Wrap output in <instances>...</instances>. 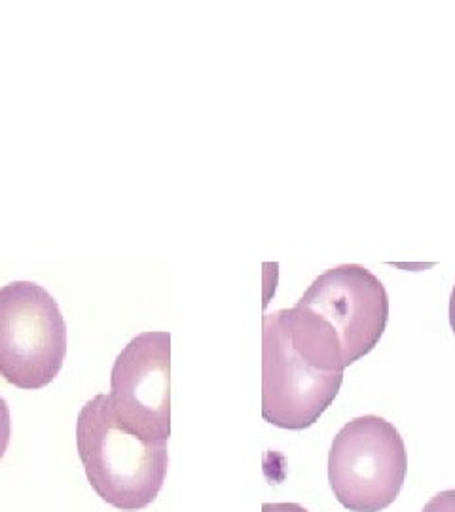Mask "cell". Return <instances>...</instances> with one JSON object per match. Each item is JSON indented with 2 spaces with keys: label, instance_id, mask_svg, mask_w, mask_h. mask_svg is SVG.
<instances>
[{
  "label": "cell",
  "instance_id": "obj_3",
  "mask_svg": "<svg viewBox=\"0 0 455 512\" xmlns=\"http://www.w3.org/2000/svg\"><path fill=\"white\" fill-rule=\"evenodd\" d=\"M67 357V323L52 294L33 281L0 289V376L19 389L52 384Z\"/></svg>",
  "mask_w": 455,
  "mask_h": 512
},
{
  "label": "cell",
  "instance_id": "obj_5",
  "mask_svg": "<svg viewBox=\"0 0 455 512\" xmlns=\"http://www.w3.org/2000/svg\"><path fill=\"white\" fill-rule=\"evenodd\" d=\"M344 372L306 363L273 311L262 321V416L281 429H308L336 399Z\"/></svg>",
  "mask_w": 455,
  "mask_h": 512
},
{
  "label": "cell",
  "instance_id": "obj_9",
  "mask_svg": "<svg viewBox=\"0 0 455 512\" xmlns=\"http://www.w3.org/2000/svg\"><path fill=\"white\" fill-rule=\"evenodd\" d=\"M262 512H310L298 503H264Z\"/></svg>",
  "mask_w": 455,
  "mask_h": 512
},
{
  "label": "cell",
  "instance_id": "obj_4",
  "mask_svg": "<svg viewBox=\"0 0 455 512\" xmlns=\"http://www.w3.org/2000/svg\"><path fill=\"white\" fill-rule=\"evenodd\" d=\"M408 473L401 433L380 416L349 421L328 454V482L351 512H380L395 503Z\"/></svg>",
  "mask_w": 455,
  "mask_h": 512
},
{
  "label": "cell",
  "instance_id": "obj_10",
  "mask_svg": "<svg viewBox=\"0 0 455 512\" xmlns=\"http://www.w3.org/2000/svg\"><path fill=\"white\" fill-rule=\"evenodd\" d=\"M450 323H452V329L455 332V289L452 293V302H450Z\"/></svg>",
  "mask_w": 455,
  "mask_h": 512
},
{
  "label": "cell",
  "instance_id": "obj_7",
  "mask_svg": "<svg viewBox=\"0 0 455 512\" xmlns=\"http://www.w3.org/2000/svg\"><path fill=\"white\" fill-rule=\"evenodd\" d=\"M12 435V418H10V406L6 399L0 397V459L6 456L8 444Z\"/></svg>",
  "mask_w": 455,
  "mask_h": 512
},
{
  "label": "cell",
  "instance_id": "obj_8",
  "mask_svg": "<svg viewBox=\"0 0 455 512\" xmlns=\"http://www.w3.org/2000/svg\"><path fill=\"white\" fill-rule=\"evenodd\" d=\"M421 512H455V490L435 495Z\"/></svg>",
  "mask_w": 455,
  "mask_h": 512
},
{
  "label": "cell",
  "instance_id": "obj_1",
  "mask_svg": "<svg viewBox=\"0 0 455 512\" xmlns=\"http://www.w3.org/2000/svg\"><path fill=\"white\" fill-rule=\"evenodd\" d=\"M277 313L292 348L306 363L344 372L380 342L389 300L376 275L344 264L319 275L294 308Z\"/></svg>",
  "mask_w": 455,
  "mask_h": 512
},
{
  "label": "cell",
  "instance_id": "obj_6",
  "mask_svg": "<svg viewBox=\"0 0 455 512\" xmlns=\"http://www.w3.org/2000/svg\"><path fill=\"white\" fill-rule=\"evenodd\" d=\"M110 408L137 437L167 442L171 435V334L143 332L116 357L110 374Z\"/></svg>",
  "mask_w": 455,
  "mask_h": 512
},
{
  "label": "cell",
  "instance_id": "obj_2",
  "mask_svg": "<svg viewBox=\"0 0 455 512\" xmlns=\"http://www.w3.org/2000/svg\"><path fill=\"white\" fill-rule=\"evenodd\" d=\"M76 448L91 488L118 511H143L164 488L167 442L126 431L114 418L107 395H97L82 406Z\"/></svg>",
  "mask_w": 455,
  "mask_h": 512
}]
</instances>
